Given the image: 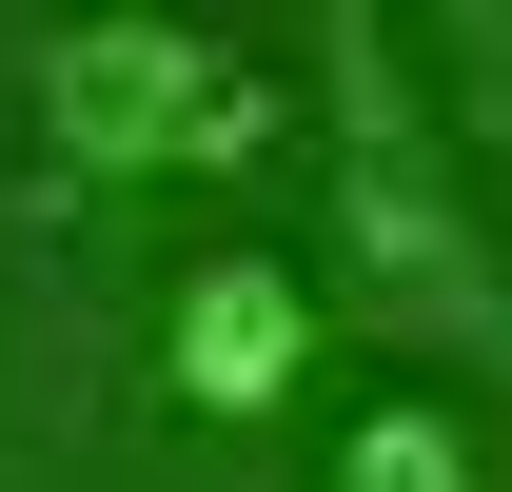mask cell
Returning <instances> with one entry per match:
<instances>
[{
    "instance_id": "2",
    "label": "cell",
    "mask_w": 512,
    "mask_h": 492,
    "mask_svg": "<svg viewBox=\"0 0 512 492\" xmlns=\"http://www.w3.org/2000/svg\"><path fill=\"white\" fill-rule=\"evenodd\" d=\"M256 138H276V99H256V60L217 40V20H178V0H79L60 40H40V158L60 178H237Z\"/></svg>"
},
{
    "instance_id": "3",
    "label": "cell",
    "mask_w": 512,
    "mask_h": 492,
    "mask_svg": "<svg viewBox=\"0 0 512 492\" xmlns=\"http://www.w3.org/2000/svg\"><path fill=\"white\" fill-rule=\"evenodd\" d=\"M316 374V276L296 256H197L178 315H158V394L178 414H276Z\"/></svg>"
},
{
    "instance_id": "1",
    "label": "cell",
    "mask_w": 512,
    "mask_h": 492,
    "mask_svg": "<svg viewBox=\"0 0 512 492\" xmlns=\"http://www.w3.org/2000/svg\"><path fill=\"white\" fill-rule=\"evenodd\" d=\"M316 158H335V296L394 355H453L512 394V256L473 217V158H453L394 0H316Z\"/></svg>"
},
{
    "instance_id": "4",
    "label": "cell",
    "mask_w": 512,
    "mask_h": 492,
    "mask_svg": "<svg viewBox=\"0 0 512 492\" xmlns=\"http://www.w3.org/2000/svg\"><path fill=\"white\" fill-rule=\"evenodd\" d=\"M316 492H473V433L434 414V394H375V414L335 433V473Z\"/></svg>"
},
{
    "instance_id": "5",
    "label": "cell",
    "mask_w": 512,
    "mask_h": 492,
    "mask_svg": "<svg viewBox=\"0 0 512 492\" xmlns=\"http://www.w3.org/2000/svg\"><path fill=\"white\" fill-rule=\"evenodd\" d=\"M434 20H453V60H473V79L512 99V0H434Z\"/></svg>"
}]
</instances>
